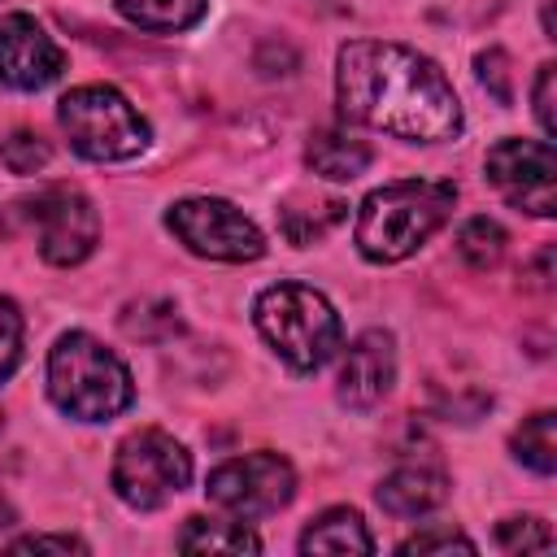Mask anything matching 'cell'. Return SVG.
Instances as JSON below:
<instances>
[{
  "label": "cell",
  "instance_id": "1",
  "mask_svg": "<svg viewBox=\"0 0 557 557\" xmlns=\"http://www.w3.org/2000/svg\"><path fill=\"white\" fill-rule=\"evenodd\" d=\"M335 100L357 126L440 144L461 131V100L444 70L392 39H352L335 57Z\"/></svg>",
  "mask_w": 557,
  "mask_h": 557
},
{
  "label": "cell",
  "instance_id": "2",
  "mask_svg": "<svg viewBox=\"0 0 557 557\" xmlns=\"http://www.w3.org/2000/svg\"><path fill=\"white\" fill-rule=\"evenodd\" d=\"M457 187L440 178H400L361 200L357 213V248L361 257L392 265L413 257L453 213Z\"/></svg>",
  "mask_w": 557,
  "mask_h": 557
},
{
  "label": "cell",
  "instance_id": "3",
  "mask_svg": "<svg viewBox=\"0 0 557 557\" xmlns=\"http://www.w3.org/2000/svg\"><path fill=\"white\" fill-rule=\"evenodd\" d=\"M48 396L78 422H109L131 405L135 383L113 348L87 331H70L48 352Z\"/></svg>",
  "mask_w": 557,
  "mask_h": 557
},
{
  "label": "cell",
  "instance_id": "4",
  "mask_svg": "<svg viewBox=\"0 0 557 557\" xmlns=\"http://www.w3.org/2000/svg\"><path fill=\"white\" fill-rule=\"evenodd\" d=\"M252 318H257V331L265 335V344L296 374L322 370L339 348V313L309 283H274V287H265L257 296V305H252Z\"/></svg>",
  "mask_w": 557,
  "mask_h": 557
},
{
  "label": "cell",
  "instance_id": "5",
  "mask_svg": "<svg viewBox=\"0 0 557 557\" xmlns=\"http://www.w3.org/2000/svg\"><path fill=\"white\" fill-rule=\"evenodd\" d=\"M57 122L70 148L87 161H131L148 148V122L117 87L104 83L65 91L57 104Z\"/></svg>",
  "mask_w": 557,
  "mask_h": 557
},
{
  "label": "cell",
  "instance_id": "6",
  "mask_svg": "<svg viewBox=\"0 0 557 557\" xmlns=\"http://www.w3.org/2000/svg\"><path fill=\"white\" fill-rule=\"evenodd\" d=\"M9 218H22V226L35 235L39 257L48 265H78V261L91 257V248L100 239L96 205L78 187H70V183L39 187L35 196L17 200L9 209Z\"/></svg>",
  "mask_w": 557,
  "mask_h": 557
},
{
  "label": "cell",
  "instance_id": "7",
  "mask_svg": "<svg viewBox=\"0 0 557 557\" xmlns=\"http://www.w3.org/2000/svg\"><path fill=\"white\" fill-rule=\"evenodd\" d=\"M187 483H191V457L174 435H165L157 426H144V431H135L117 444L113 492L131 509H161Z\"/></svg>",
  "mask_w": 557,
  "mask_h": 557
},
{
  "label": "cell",
  "instance_id": "8",
  "mask_svg": "<svg viewBox=\"0 0 557 557\" xmlns=\"http://www.w3.org/2000/svg\"><path fill=\"white\" fill-rule=\"evenodd\" d=\"M165 226L196 257H209V261L239 265V261H257L265 252V235L257 231V222L244 209H235L231 200H218V196H191V200L170 205Z\"/></svg>",
  "mask_w": 557,
  "mask_h": 557
},
{
  "label": "cell",
  "instance_id": "9",
  "mask_svg": "<svg viewBox=\"0 0 557 557\" xmlns=\"http://www.w3.org/2000/svg\"><path fill=\"white\" fill-rule=\"evenodd\" d=\"M205 492H209L213 505H222L226 513L248 522V518L278 513L296 496V470L278 453H248V457L222 461L209 474Z\"/></svg>",
  "mask_w": 557,
  "mask_h": 557
},
{
  "label": "cell",
  "instance_id": "10",
  "mask_svg": "<svg viewBox=\"0 0 557 557\" xmlns=\"http://www.w3.org/2000/svg\"><path fill=\"white\" fill-rule=\"evenodd\" d=\"M487 183L522 213H557V152L553 139H500L487 148Z\"/></svg>",
  "mask_w": 557,
  "mask_h": 557
},
{
  "label": "cell",
  "instance_id": "11",
  "mask_svg": "<svg viewBox=\"0 0 557 557\" xmlns=\"http://www.w3.org/2000/svg\"><path fill=\"white\" fill-rule=\"evenodd\" d=\"M65 70V52L30 13H0V83L39 91Z\"/></svg>",
  "mask_w": 557,
  "mask_h": 557
},
{
  "label": "cell",
  "instance_id": "12",
  "mask_svg": "<svg viewBox=\"0 0 557 557\" xmlns=\"http://www.w3.org/2000/svg\"><path fill=\"white\" fill-rule=\"evenodd\" d=\"M396 383V344L387 331H361L339 361V379L335 392L348 409H374Z\"/></svg>",
  "mask_w": 557,
  "mask_h": 557
},
{
  "label": "cell",
  "instance_id": "13",
  "mask_svg": "<svg viewBox=\"0 0 557 557\" xmlns=\"http://www.w3.org/2000/svg\"><path fill=\"white\" fill-rule=\"evenodd\" d=\"M374 496L392 518H422L448 500V479L426 466H400L379 483Z\"/></svg>",
  "mask_w": 557,
  "mask_h": 557
},
{
  "label": "cell",
  "instance_id": "14",
  "mask_svg": "<svg viewBox=\"0 0 557 557\" xmlns=\"http://www.w3.org/2000/svg\"><path fill=\"white\" fill-rule=\"evenodd\" d=\"M305 161H309V170H313L318 178L348 183V178L366 174V165L374 161V152H370L366 139H357V135H348V131H318V135H309V144H305Z\"/></svg>",
  "mask_w": 557,
  "mask_h": 557
},
{
  "label": "cell",
  "instance_id": "15",
  "mask_svg": "<svg viewBox=\"0 0 557 557\" xmlns=\"http://www.w3.org/2000/svg\"><path fill=\"white\" fill-rule=\"evenodd\" d=\"M300 553H374V540L361 522L357 509L339 505V509H326L309 522V531L300 535Z\"/></svg>",
  "mask_w": 557,
  "mask_h": 557
},
{
  "label": "cell",
  "instance_id": "16",
  "mask_svg": "<svg viewBox=\"0 0 557 557\" xmlns=\"http://www.w3.org/2000/svg\"><path fill=\"white\" fill-rule=\"evenodd\" d=\"M178 548L183 553H261V540L239 522H222V518H187V527L178 531Z\"/></svg>",
  "mask_w": 557,
  "mask_h": 557
},
{
  "label": "cell",
  "instance_id": "17",
  "mask_svg": "<svg viewBox=\"0 0 557 557\" xmlns=\"http://www.w3.org/2000/svg\"><path fill=\"white\" fill-rule=\"evenodd\" d=\"M209 0H117V13L139 30H187L205 17Z\"/></svg>",
  "mask_w": 557,
  "mask_h": 557
},
{
  "label": "cell",
  "instance_id": "18",
  "mask_svg": "<svg viewBox=\"0 0 557 557\" xmlns=\"http://www.w3.org/2000/svg\"><path fill=\"white\" fill-rule=\"evenodd\" d=\"M509 448H513V457H518L522 466H531L535 474H553V470H557V418H553L548 409L531 413V418L513 431Z\"/></svg>",
  "mask_w": 557,
  "mask_h": 557
},
{
  "label": "cell",
  "instance_id": "19",
  "mask_svg": "<svg viewBox=\"0 0 557 557\" xmlns=\"http://www.w3.org/2000/svg\"><path fill=\"white\" fill-rule=\"evenodd\" d=\"M505 231H500V222H492V218H470L461 231H457V252H461V261L470 265V270H492L500 257H505Z\"/></svg>",
  "mask_w": 557,
  "mask_h": 557
},
{
  "label": "cell",
  "instance_id": "20",
  "mask_svg": "<svg viewBox=\"0 0 557 557\" xmlns=\"http://www.w3.org/2000/svg\"><path fill=\"white\" fill-rule=\"evenodd\" d=\"M0 161L13 170V174H35L48 165V144L35 135V131H9L0 135Z\"/></svg>",
  "mask_w": 557,
  "mask_h": 557
},
{
  "label": "cell",
  "instance_id": "21",
  "mask_svg": "<svg viewBox=\"0 0 557 557\" xmlns=\"http://www.w3.org/2000/svg\"><path fill=\"white\" fill-rule=\"evenodd\" d=\"M496 544L505 553H548L553 548V531L540 518H505L496 527Z\"/></svg>",
  "mask_w": 557,
  "mask_h": 557
},
{
  "label": "cell",
  "instance_id": "22",
  "mask_svg": "<svg viewBox=\"0 0 557 557\" xmlns=\"http://www.w3.org/2000/svg\"><path fill=\"white\" fill-rule=\"evenodd\" d=\"M22 361V313L9 296H0V383L17 370Z\"/></svg>",
  "mask_w": 557,
  "mask_h": 557
},
{
  "label": "cell",
  "instance_id": "23",
  "mask_svg": "<svg viewBox=\"0 0 557 557\" xmlns=\"http://www.w3.org/2000/svg\"><path fill=\"white\" fill-rule=\"evenodd\" d=\"M474 70H479V83L500 100V104H509L513 100V83H509V57L500 52V48H487V52H479L474 57Z\"/></svg>",
  "mask_w": 557,
  "mask_h": 557
},
{
  "label": "cell",
  "instance_id": "24",
  "mask_svg": "<svg viewBox=\"0 0 557 557\" xmlns=\"http://www.w3.org/2000/svg\"><path fill=\"white\" fill-rule=\"evenodd\" d=\"M453 548L474 553V540H466V535L453 531V527H440V531H418V535H409V540L400 544V553H453Z\"/></svg>",
  "mask_w": 557,
  "mask_h": 557
},
{
  "label": "cell",
  "instance_id": "25",
  "mask_svg": "<svg viewBox=\"0 0 557 557\" xmlns=\"http://www.w3.org/2000/svg\"><path fill=\"white\" fill-rule=\"evenodd\" d=\"M553 83H557V65H540V78H535V117H540L544 139L557 135V117H553Z\"/></svg>",
  "mask_w": 557,
  "mask_h": 557
},
{
  "label": "cell",
  "instance_id": "26",
  "mask_svg": "<svg viewBox=\"0 0 557 557\" xmlns=\"http://www.w3.org/2000/svg\"><path fill=\"white\" fill-rule=\"evenodd\" d=\"M9 548L13 553H87V544L74 535H26V540H13Z\"/></svg>",
  "mask_w": 557,
  "mask_h": 557
},
{
  "label": "cell",
  "instance_id": "27",
  "mask_svg": "<svg viewBox=\"0 0 557 557\" xmlns=\"http://www.w3.org/2000/svg\"><path fill=\"white\" fill-rule=\"evenodd\" d=\"M0 431H4V413H0Z\"/></svg>",
  "mask_w": 557,
  "mask_h": 557
}]
</instances>
